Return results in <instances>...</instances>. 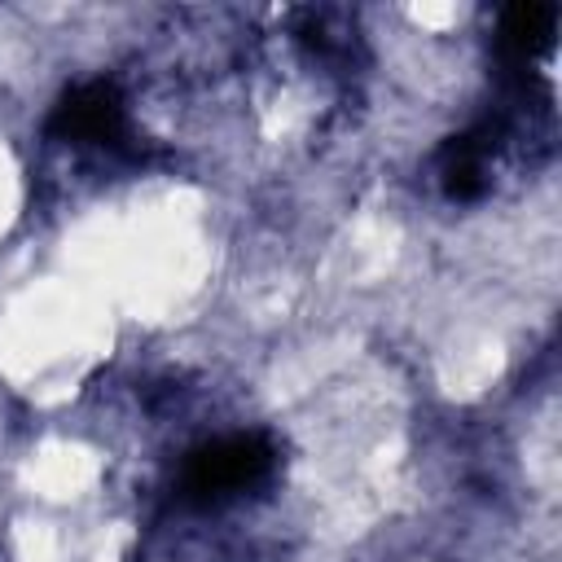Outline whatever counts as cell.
I'll list each match as a JSON object with an SVG mask.
<instances>
[{
    "label": "cell",
    "mask_w": 562,
    "mask_h": 562,
    "mask_svg": "<svg viewBox=\"0 0 562 562\" xmlns=\"http://www.w3.org/2000/svg\"><path fill=\"white\" fill-rule=\"evenodd\" d=\"M487 149L492 145L483 132H465L443 149L439 176H443V193L452 202H474L487 189Z\"/></svg>",
    "instance_id": "3957f363"
},
{
    "label": "cell",
    "mask_w": 562,
    "mask_h": 562,
    "mask_svg": "<svg viewBox=\"0 0 562 562\" xmlns=\"http://www.w3.org/2000/svg\"><path fill=\"white\" fill-rule=\"evenodd\" d=\"M553 26H558V9L553 4H514L501 18V44L514 57H531L536 48H544L553 40Z\"/></svg>",
    "instance_id": "277c9868"
},
{
    "label": "cell",
    "mask_w": 562,
    "mask_h": 562,
    "mask_svg": "<svg viewBox=\"0 0 562 562\" xmlns=\"http://www.w3.org/2000/svg\"><path fill=\"white\" fill-rule=\"evenodd\" d=\"M268 470H272V448L263 435H228L189 457L180 474V492L193 505H215V501H228L255 487Z\"/></svg>",
    "instance_id": "6da1fadb"
},
{
    "label": "cell",
    "mask_w": 562,
    "mask_h": 562,
    "mask_svg": "<svg viewBox=\"0 0 562 562\" xmlns=\"http://www.w3.org/2000/svg\"><path fill=\"white\" fill-rule=\"evenodd\" d=\"M48 127L61 140H75V145H110V149H119L123 136H127V114H123V101H119V92L110 83H83L57 105Z\"/></svg>",
    "instance_id": "7a4b0ae2"
}]
</instances>
